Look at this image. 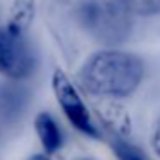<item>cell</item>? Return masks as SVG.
<instances>
[{
    "mask_svg": "<svg viewBox=\"0 0 160 160\" xmlns=\"http://www.w3.org/2000/svg\"><path fill=\"white\" fill-rule=\"evenodd\" d=\"M78 78L81 86L95 97L126 98L145 79V62L126 50H98L84 60Z\"/></svg>",
    "mask_w": 160,
    "mask_h": 160,
    "instance_id": "6da1fadb",
    "label": "cell"
},
{
    "mask_svg": "<svg viewBox=\"0 0 160 160\" xmlns=\"http://www.w3.org/2000/svg\"><path fill=\"white\" fill-rule=\"evenodd\" d=\"M76 18L84 33L107 47L124 43L132 31V14L124 0H79Z\"/></svg>",
    "mask_w": 160,
    "mask_h": 160,
    "instance_id": "7a4b0ae2",
    "label": "cell"
},
{
    "mask_svg": "<svg viewBox=\"0 0 160 160\" xmlns=\"http://www.w3.org/2000/svg\"><path fill=\"white\" fill-rule=\"evenodd\" d=\"M36 69V57L24 33L7 24L0 26V74L7 79L21 81Z\"/></svg>",
    "mask_w": 160,
    "mask_h": 160,
    "instance_id": "3957f363",
    "label": "cell"
},
{
    "mask_svg": "<svg viewBox=\"0 0 160 160\" xmlns=\"http://www.w3.org/2000/svg\"><path fill=\"white\" fill-rule=\"evenodd\" d=\"M52 88L55 93L57 103L60 105L62 112L66 114V117L69 119V122L78 129V131L84 132L86 136L95 139L102 138V132L98 129L97 122L93 121L88 107L84 105L83 98H81L78 88L72 84V81L67 78V74L64 71L57 69L52 76Z\"/></svg>",
    "mask_w": 160,
    "mask_h": 160,
    "instance_id": "277c9868",
    "label": "cell"
},
{
    "mask_svg": "<svg viewBox=\"0 0 160 160\" xmlns=\"http://www.w3.org/2000/svg\"><path fill=\"white\" fill-rule=\"evenodd\" d=\"M29 103V90L22 84L0 81V122H16L22 117Z\"/></svg>",
    "mask_w": 160,
    "mask_h": 160,
    "instance_id": "5b68a950",
    "label": "cell"
},
{
    "mask_svg": "<svg viewBox=\"0 0 160 160\" xmlns=\"http://www.w3.org/2000/svg\"><path fill=\"white\" fill-rule=\"evenodd\" d=\"M97 112L100 121L105 124V128L110 129L119 138H126L131 134V117L121 103L107 102V103L98 105Z\"/></svg>",
    "mask_w": 160,
    "mask_h": 160,
    "instance_id": "8992f818",
    "label": "cell"
},
{
    "mask_svg": "<svg viewBox=\"0 0 160 160\" xmlns=\"http://www.w3.org/2000/svg\"><path fill=\"white\" fill-rule=\"evenodd\" d=\"M35 129L38 134L42 146L48 155H53L62 146V132L59 129V124L48 112H40L35 119Z\"/></svg>",
    "mask_w": 160,
    "mask_h": 160,
    "instance_id": "52a82bcc",
    "label": "cell"
},
{
    "mask_svg": "<svg viewBox=\"0 0 160 160\" xmlns=\"http://www.w3.org/2000/svg\"><path fill=\"white\" fill-rule=\"evenodd\" d=\"M35 18V0H12L7 26L24 33Z\"/></svg>",
    "mask_w": 160,
    "mask_h": 160,
    "instance_id": "ba28073f",
    "label": "cell"
},
{
    "mask_svg": "<svg viewBox=\"0 0 160 160\" xmlns=\"http://www.w3.org/2000/svg\"><path fill=\"white\" fill-rule=\"evenodd\" d=\"M129 12L138 18L160 16V0H124Z\"/></svg>",
    "mask_w": 160,
    "mask_h": 160,
    "instance_id": "9c48e42d",
    "label": "cell"
},
{
    "mask_svg": "<svg viewBox=\"0 0 160 160\" xmlns=\"http://www.w3.org/2000/svg\"><path fill=\"white\" fill-rule=\"evenodd\" d=\"M112 150H114L117 160H150L138 146L128 143L124 138H117L112 141Z\"/></svg>",
    "mask_w": 160,
    "mask_h": 160,
    "instance_id": "30bf717a",
    "label": "cell"
},
{
    "mask_svg": "<svg viewBox=\"0 0 160 160\" xmlns=\"http://www.w3.org/2000/svg\"><path fill=\"white\" fill-rule=\"evenodd\" d=\"M152 148L155 152L157 157H160V121L157 122L155 129H153V134H152Z\"/></svg>",
    "mask_w": 160,
    "mask_h": 160,
    "instance_id": "8fae6325",
    "label": "cell"
},
{
    "mask_svg": "<svg viewBox=\"0 0 160 160\" xmlns=\"http://www.w3.org/2000/svg\"><path fill=\"white\" fill-rule=\"evenodd\" d=\"M28 160H48V157H47V155H40V153H38V155H33V157H29Z\"/></svg>",
    "mask_w": 160,
    "mask_h": 160,
    "instance_id": "7c38bea8",
    "label": "cell"
},
{
    "mask_svg": "<svg viewBox=\"0 0 160 160\" xmlns=\"http://www.w3.org/2000/svg\"><path fill=\"white\" fill-rule=\"evenodd\" d=\"M76 160H90V158H76Z\"/></svg>",
    "mask_w": 160,
    "mask_h": 160,
    "instance_id": "4fadbf2b",
    "label": "cell"
}]
</instances>
